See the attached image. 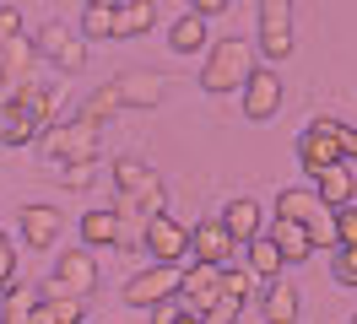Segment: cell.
Wrapping results in <instances>:
<instances>
[{
	"mask_svg": "<svg viewBox=\"0 0 357 324\" xmlns=\"http://www.w3.org/2000/svg\"><path fill=\"white\" fill-rule=\"evenodd\" d=\"M162 98H168V82H162L157 70H125V76H114V82L98 86L87 103H82V114H87V119H109L114 108H157Z\"/></svg>",
	"mask_w": 357,
	"mask_h": 324,
	"instance_id": "cell-1",
	"label": "cell"
},
{
	"mask_svg": "<svg viewBox=\"0 0 357 324\" xmlns=\"http://www.w3.org/2000/svg\"><path fill=\"white\" fill-rule=\"evenodd\" d=\"M255 43L249 38H217L211 49H206V65H201V86L211 92V98H227V92H244L249 70H255Z\"/></svg>",
	"mask_w": 357,
	"mask_h": 324,
	"instance_id": "cell-2",
	"label": "cell"
},
{
	"mask_svg": "<svg viewBox=\"0 0 357 324\" xmlns=\"http://www.w3.org/2000/svg\"><path fill=\"white\" fill-rule=\"evenodd\" d=\"M114 184H119V206L125 211H168V190H162V178H157L141 157H114Z\"/></svg>",
	"mask_w": 357,
	"mask_h": 324,
	"instance_id": "cell-3",
	"label": "cell"
},
{
	"mask_svg": "<svg viewBox=\"0 0 357 324\" xmlns=\"http://www.w3.org/2000/svg\"><path fill=\"white\" fill-rule=\"evenodd\" d=\"M98 146H103V119H87V114L44 130V151L54 162H98Z\"/></svg>",
	"mask_w": 357,
	"mask_h": 324,
	"instance_id": "cell-4",
	"label": "cell"
},
{
	"mask_svg": "<svg viewBox=\"0 0 357 324\" xmlns=\"http://www.w3.org/2000/svg\"><path fill=\"white\" fill-rule=\"evenodd\" d=\"M255 49H260V60L282 65L292 60V0H260V33H255Z\"/></svg>",
	"mask_w": 357,
	"mask_h": 324,
	"instance_id": "cell-5",
	"label": "cell"
},
{
	"mask_svg": "<svg viewBox=\"0 0 357 324\" xmlns=\"http://www.w3.org/2000/svg\"><path fill=\"white\" fill-rule=\"evenodd\" d=\"M276 108H282V76H276L271 60H260L244 82V119L249 125H266V119H276Z\"/></svg>",
	"mask_w": 357,
	"mask_h": 324,
	"instance_id": "cell-6",
	"label": "cell"
},
{
	"mask_svg": "<svg viewBox=\"0 0 357 324\" xmlns=\"http://www.w3.org/2000/svg\"><path fill=\"white\" fill-rule=\"evenodd\" d=\"M298 162L309 168V178L331 162H347L341 157V119H314L303 135H298Z\"/></svg>",
	"mask_w": 357,
	"mask_h": 324,
	"instance_id": "cell-7",
	"label": "cell"
},
{
	"mask_svg": "<svg viewBox=\"0 0 357 324\" xmlns=\"http://www.w3.org/2000/svg\"><path fill=\"white\" fill-rule=\"evenodd\" d=\"M178 276H184V270H174L168 259H157L152 270H141V276L125 281V302H130L135 314H152L162 298H174V292H178Z\"/></svg>",
	"mask_w": 357,
	"mask_h": 324,
	"instance_id": "cell-8",
	"label": "cell"
},
{
	"mask_svg": "<svg viewBox=\"0 0 357 324\" xmlns=\"http://www.w3.org/2000/svg\"><path fill=\"white\" fill-rule=\"evenodd\" d=\"M178 298L190 302V314H195V319H206V314H211V302L222 298V265L195 259V265L178 276Z\"/></svg>",
	"mask_w": 357,
	"mask_h": 324,
	"instance_id": "cell-9",
	"label": "cell"
},
{
	"mask_svg": "<svg viewBox=\"0 0 357 324\" xmlns=\"http://www.w3.org/2000/svg\"><path fill=\"white\" fill-rule=\"evenodd\" d=\"M141 243H146V254H152V259L178 265V259L190 254V227H178L168 211H152V216H146V238H141Z\"/></svg>",
	"mask_w": 357,
	"mask_h": 324,
	"instance_id": "cell-10",
	"label": "cell"
},
{
	"mask_svg": "<svg viewBox=\"0 0 357 324\" xmlns=\"http://www.w3.org/2000/svg\"><path fill=\"white\" fill-rule=\"evenodd\" d=\"M87 33H82V27H76V33H66V27H44V33H38V54H49V60L60 65V70H82V65H87Z\"/></svg>",
	"mask_w": 357,
	"mask_h": 324,
	"instance_id": "cell-11",
	"label": "cell"
},
{
	"mask_svg": "<svg viewBox=\"0 0 357 324\" xmlns=\"http://www.w3.org/2000/svg\"><path fill=\"white\" fill-rule=\"evenodd\" d=\"M244 243L227 233V222H201V227H190V259H206V265H227V259L238 254Z\"/></svg>",
	"mask_w": 357,
	"mask_h": 324,
	"instance_id": "cell-12",
	"label": "cell"
},
{
	"mask_svg": "<svg viewBox=\"0 0 357 324\" xmlns=\"http://www.w3.org/2000/svg\"><path fill=\"white\" fill-rule=\"evenodd\" d=\"M33 65H38V38H27V33H17V38H0V86H17L33 76Z\"/></svg>",
	"mask_w": 357,
	"mask_h": 324,
	"instance_id": "cell-13",
	"label": "cell"
},
{
	"mask_svg": "<svg viewBox=\"0 0 357 324\" xmlns=\"http://www.w3.org/2000/svg\"><path fill=\"white\" fill-rule=\"evenodd\" d=\"M54 281H60L66 292H76V298H87V292H98V259H92L87 249H60Z\"/></svg>",
	"mask_w": 357,
	"mask_h": 324,
	"instance_id": "cell-14",
	"label": "cell"
},
{
	"mask_svg": "<svg viewBox=\"0 0 357 324\" xmlns=\"http://www.w3.org/2000/svg\"><path fill=\"white\" fill-rule=\"evenodd\" d=\"M66 233V211L60 206H22V243L27 249H54Z\"/></svg>",
	"mask_w": 357,
	"mask_h": 324,
	"instance_id": "cell-15",
	"label": "cell"
},
{
	"mask_svg": "<svg viewBox=\"0 0 357 324\" xmlns=\"http://www.w3.org/2000/svg\"><path fill=\"white\" fill-rule=\"evenodd\" d=\"M44 130H49V119L33 114V108H22L17 98L0 108V141H6V146H27V141H38Z\"/></svg>",
	"mask_w": 357,
	"mask_h": 324,
	"instance_id": "cell-16",
	"label": "cell"
},
{
	"mask_svg": "<svg viewBox=\"0 0 357 324\" xmlns=\"http://www.w3.org/2000/svg\"><path fill=\"white\" fill-rule=\"evenodd\" d=\"M271 238L282 243V254H287L292 265H303V259L319 249V243H314V233H309V222H298V216H282V211H276V222H271Z\"/></svg>",
	"mask_w": 357,
	"mask_h": 324,
	"instance_id": "cell-17",
	"label": "cell"
},
{
	"mask_svg": "<svg viewBox=\"0 0 357 324\" xmlns=\"http://www.w3.org/2000/svg\"><path fill=\"white\" fill-rule=\"evenodd\" d=\"M244 249H249V254H244V265H249V270H255L260 281H276V276H282V270L292 265V259L282 254V243H276L271 233H255V238L244 243Z\"/></svg>",
	"mask_w": 357,
	"mask_h": 324,
	"instance_id": "cell-18",
	"label": "cell"
},
{
	"mask_svg": "<svg viewBox=\"0 0 357 324\" xmlns=\"http://www.w3.org/2000/svg\"><path fill=\"white\" fill-rule=\"evenodd\" d=\"M211 17H201V11H184V17L168 27V43H174V54H201V49H211V27H206Z\"/></svg>",
	"mask_w": 357,
	"mask_h": 324,
	"instance_id": "cell-19",
	"label": "cell"
},
{
	"mask_svg": "<svg viewBox=\"0 0 357 324\" xmlns=\"http://www.w3.org/2000/svg\"><path fill=\"white\" fill-rule=\"evenodd\" d=\"M152 22H157V0H119L114 38H141V33H152Z\"/></svg>",
	"mask_w": 357,
	"mask_h": 324,
	"instance_id": "cell-20",
	"label": "cell"
},
{
	"mask_svg": "<svg viewBox=\"0 0 357 324\" xmlns=\"http://www.w3.org/2000/svg\"><path fill=\"white\" fill-rule=\"evenodd\" d=\"M222 222H227V233L238 238V243H249L255 233H266V216H260V206H255L249 194H238V200H227Z\"/></svg>",
	"mask_w": 357,
	"mask_h": 324,
	"instance_id": "cell-21",
	"label": "cell"
},
{
	"mask_svg": "<svg viewBox=\"0 0 357 324\" xmlns=\"http://www.w3.org/2000/svg\"><path fill=\"white\" fill-rule=\"evenodd\" d=\"M314 190L325 194L331 206H347V200L357 194V178H352V168H347V162H331V168L314 173Z\"/></svg>",
	"mask_w": 357,
	"mask_h": 324,
	"instance_id": "cell-22",
	"label": "cell"
},
{
	"mask_svg": "<svg viewBox=\"0 0 357 324\" xmlns=\"http://www.w3.org/2000/svg\"><path fill=\"white\" fill-rule=\"evenodd\" d=\"M82 243H87V249H109V243H119V216H114L109 206H92V211L82 216Z\"/></svg>",
	"mask_w": 357,
	"mask_h": 324,
	"instance_id": "cell-23",
	"label": "cell"
},
{
	"mask_svg": "<svg viewBox=\"0 0 357 324\" xmlns=\"http://www.w3.org/2000/svg\"><path fill=\"white\" fill-rule=\"evenodd\" d=\"M38 298H44L38 286H17V281H11V286L0 292V319H6V324L33 319V314H38Z\"/></svg>",
	"mask_w": 357,
	"mask_h": 324,
	"instance_id": "cell-24",
	"label": "cell"
},
{
	"mask_svg": "<svg viewBox=\"0 0 357 324\" xmlns=\"http://www.w3.org/2000/svg\"><path fill=\"white\" fill-rule=\"evenodd\" d=\"M260 314H266L271 324L298 319V292H292V286H282V281H266V292H260Z\"/></svg>",
	"mask_w": 357,
	"mask_h": 324,
	"instance_id": "cell-25",
	"label": "cell"
},
{
	"mask_svg": "<svg viewBox=\"0 0 357 324\" xmlns=\"http://www.w3.org/2000/svg\"><path fill=\"white\" fill-rule=\"evenodd\" d=\"M331 276L341 286H357V243H341V238L331 243Z\"/></svg>",
	"mask_w": 357,
	"mask_h": 324,
	"instance_id": "cell-26",
	"label": "cell"
},
{
	"mask_svg": "<svg viewBox=\"0 0 357 324\" xmlns=\"http://www.w3.org/2000/svg\"><path fill=\"white\" fill-rule=\"evenodd\" d=\"M114 11L119 6H87L82 11V33L87 38H114Z\"/></svg>",
	"mask_w": 357,
	"mask_h": 324,
	"instance_id": "cell-27",
	"label": "cell"
},
{
	"mask_svg": "<svg viewBox=\"0 0 357 324\" xmlns=\"http://www.w3.org/2000/svg\"><path fill=\"white\" fill-rule=\"evenodd\" d=\"M222 286H227V292H233V298H255V292H260V276H255V270H249V265H244V270H222Z\"/></svg>",
	"mask_w": 357,
	"mask_h": 324,
	"instance_id": "cell-28",
	"label": "cell"
},
{
	"mask_svg": "<svg viewBox=\"0 0 357 324\" xmlns=\"http://www.w3.org/2000/svg\"><path fill=\"white\" fill-rule=\"evenodd\" d=\"M238 314H244V298H233V292L222 286V298L211 302V314H206V319H211V324H227V319H238Z\"/></svg>",
	"mask_w": 357,
	"mask_h": 324,
	"instance_id": "cell-29",
	"label": "cell"
},
{
	"mask_svg": "<svg viewBox=\"0 0 357 324\" xmlns=\"http://www.w3.org/2000/svg\"><path fill=\"white\" fill-rule=\"evenodd\" d=\"M92 173H98V162H66V168H60V184H66V190H87Z\"/></svg>",
	"mask_w": 357,
	"mask_h": 324,
	"instance_id": "cell-30",
	"label": "cell"
},
{
	"mask_svg": "<svg viewBox=\"0 0 357 324\" xmlns=\"http://www.w3.org/2000/svg\"><path fill=\"white\" fill-rule=\"evenodd\" d=\"M335 238H341V243H357V206L352 200L335 206Z\"/></svg>",
	"mask_w": 357,
	"mask_h": 324,
	"instance_id": "cell-31",
	"label": "cell"
},
{
	"mask_svg": "<svg viewBox=\"0 0 357 324\" xmlns=\"http://www.w3.org/2000/svg\"><path fill=\"white\" fill-rule=\"evenodd\" d=\"M17 281V249H11V238L0 233V292Z\"/></svg>",
	"mask_w": 357,
	"mask_h": 324,
	"instance_id": "cell-32",
	"label": "cell"
},
{
	"mask_svg": "<svg viewBox=\"0 0 357 324\" xmlns=\"http://www.w3.org/2000/svg\"><path fill=\"white\" fill-rule=\"evenodd\" d=\"M22 33V11L17 6H0V38H17Z\"/></svg>",
	"mask_w": 357,
	"mask_h": 324,
	"instance_id": "cell-33",
	"label": "cell"
},
{
	"mask_svg": "<svg viewBox=\"0 0 357 324\" xmlns=\"http://www.w3.org/2000/svg\"><path fill=\"white\" fill-rule=\"evenodd\" d=\"M233 0H190V11H201V17H222Z\"/></svg>",
	"mask_w": 357,
	"mask_h": 324,
	"instance_id": "cell-34",
	"label": "cell"
},
{
	"mask_svg": "<svg viewBox=\"0 0 357 324\" xmlns=\"http://www.w3.org/2000/svg\"><path fill=\"white\" fill-rule=\"evenodd\" d=\"M341 157H347V162H357V130H352V125H341Z\"/></svg>",
	"mask_w": 357,
	"mask_h": 324,
	"instance_id": "cell-35",
	"label": "cell"
},
{
	"mask_svg": "<svg viewBox=\"0 0 357 324\" xmlns=\"http://www.w3.org/2000/svg\"><path fill=\"white\" fill-rule=\"evenodd\" d=\"M87 6H119V0H87Z\"/></svg>",
	"mask_w": 357,
	"mask_h": 324,
	"instance_id": "cell-36",
	"label": "cell"
}]
</instances>
